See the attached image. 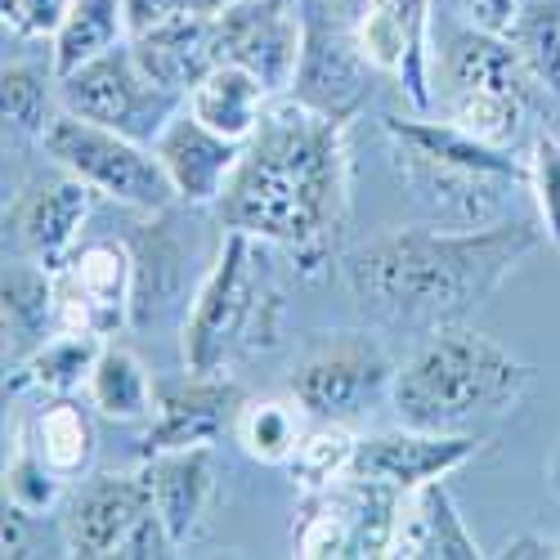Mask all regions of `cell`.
I'll return each instance as SVG.
<instances>
[{
    "label": "cell",
    "mask_w": 560,
    "mask_h": 560,
    "mask_svg": "<svg viewBox=\"0 0 560 560\" xmlns=\"http://www.w3.org/2000/svg\"><path fill=\"white\" fill-rule=\"evenodd\" d=\"M346 135V121L278 95L215 202L220 224L288 252L305 278H318L337 260L350 220Z\"/></svg>",
    "instance_id": "6da1fadb"
},
{
    "label": "cell",
    "mask_w": 560,
    "mask_h": 560,
    "mask_svg": "<svg viewBox=\"0 0 560 560\" xmlns=\"http://www.w3.org/2000/svg\"><path fill=\"white\" fill-rule=\"evenodd\" d=\"M542 229L525 220H498L480 229L412 224L368 238L346 260V288L363 318L404 337H431L462 328L511 278Z\"/></svg>",
    "instance_id": "7a4b0ae2"
},
{
    "label": "cell",
    "mask_w": 560,
    "mask_h": 560,
    "mask_svg": "<svg viewBox=\"0 0 560 560\" xmlns=\"http://www.w3.org/2000/svg\"><path fill=\"white\" fill-rule=\"evenodd\" d=\"M534 386V368L476 328H440L417 337L395 368V412L417 431H466L471 422L516 408Z\"/></svg>",
    "instance_id": "3957f363"
},
{
    "label": "cell",
    "mask_w": 560,
    "mask_h": 560,
    "mask_svg": "<svg viewBox=\"0 0 560 560\" xmlns=\"http://www.w3.org/2000/svg\"><path fill=\"white\" fill-rule=\"evenodd\" d=\"M283 288L269 260V243L243 229H229L207 269L194 310L184 318V368L189 372H229L238 359L273 350L283 337Z\"/></svg>",
    "instance_id": "277c9868"
},
{
    "label": "cell",
    "mask_w": 560,
    "mask_h": 560,
    "mask_svg": "<svg viewBox=\"0 0 560 560\" xmlns=\"http://www.w3.org/2000/svg\"><path fill=\"white\" fill-rule=\"evenodd\" d=\"M440 85V108L453 126L485 139L493 149H511L534 104V72L525 68L511 36L480 32L466 23H444L440 50L431 59Z\"/></svg>",
    "instance_id": "5b68a950"
},
{
    "label": "cell",
    "mask_w": 560,
    "mask_h": 560,
    "mask_svg": "<svg viewBox=\"0 0 560 560\" xmlns=\"http://www.w3.org/2000/svg\"><path fill=\"white\" fill-rule=\"evenodd\" d=\"M40 149L55 158V166L85 179L100 198H113L130 211L158 215L179 198L153 144H139V139L108 130L100 121H85L68 108L40 135Z\"/></svg>",
    "instance_id": "8992f818"
},
{
    "label": "cell",
    "mask_w": 560,
    "mask_h": 560,
    "mask_svg": "<svg viewBox=\"0 0 560 560\" xmlns=\"http://www.w3.org/2000/svg\"><path fill=\"white\" fill-rule=\"evenodd\" d=\"M301 19H305V45L288 95L318 117L350 126L368 108L377 77L386 72L363 55L354 32V5L341 10L337 0H301Z\"/></svg>",
    "instance_id": "52a82bcc"
},
{
    "label": "cell",
    "mask_w": 560,
    "mask_h": 560,
    "mask_svg": "<svg viewBox=\"0 0 560 560\" xmlns=\"http://www.w3.org/2000/svg\"><path fill=\"white\" fill-rule=\"evenodd\" d=\"M59 104L85 121H100L108 130L139 139V144H153L166 130V121L184 108V95L158 85L126 40L117 50L59 77Z\"/></svg>",
    "instance_id": "ba28073f"
},
{
    "label": "cell",
    "mask_w": 560,
    "mask_h": 560,
    "mask_svg": "<svg viewBox=\"0 0 560 560\" xmlns=\"http://www.w3.org/2000/svg\"><path fill=\"white\" fill-rule=\"evenodd\" d=\"M399 489L377 480L346 476L332 489L305 493L296 511V556L305 560H341V556H390V534L399 516Z\"/></svg>",
    "instance_id": "9c48e42d"
},
{
    "label": "cell",
    "mask_w": 560,
    "mask_h": 560,
    "mask_svg": "<svg viewBox=\"0 0 560 560\" xmlns=\"http://www.w3.org/2000/svg\"><path fill=\"white\" fill-rule=\"evenodd\" d=\"M390 386H395V359L386 354L382 341L363 332H337L323 346H314L288 382V390L314 422L350 417Z\"/></svg>",
    "instance_id": "30bf717a"
},
{
    "label": "cell",
    "mask_w": 560,
    "mask_h": 560,
    "mask_svg": "<svg viewBox=\"0 0 560 560\" xmlns=\"http://www.w3.org/2000/svg\"><path fill=\"white\" fill-rule=\"evenodd\" d=\"M55 323L59 332L117 337L135 323V256L121 243H81L55 269Z\"/></svg>",
    "instance_id": "8fae6325"
},
{
    "label": "cell",
    "mask_w": 560,
    "mask_h": 560,
    "mask_svg": "<svg viewBox=\"0 0 560 560\" xmlns=\"http://www.w3.org/2000/svg\"><path fill=\"white\" fill-rule=\"evenodd\" d=\"M305 45L301 0H229L215 14L220 63L252 68L269 95H288Z\"/></svg>",
    "instance_id": "7c38bea8"
},
{
    "label": "cell",
    "mask_w": 560,
    "mask_h": 560,
    "mask_svg": "<svg viewBox=\"0 0 560 560\" xmlns=\"http://www.w3.org/2000/svg\"><path fill=\"white\" fill-rule=\"evenodd\" d=\"M243 390L224 372H189L153 377V417L144 431V457L166 448H211L238 427Z\"/></svg>",
    "instance_id": "4fadbf2b"
},
{
    "label": "cell",
    "mask_w": 560,
    "mask_h": 560,
    "mask_svg": "<svg viewBox=\"0 0 560 560\" xmlns=\"http://www.w3.org/2000/svg\"><path fill=\"white\" fill-rule=\"evenodd\" d=\"M95 207V189L72 171L40 175L10 202L5 211V247L19 260H36L45 269H63L81 247V224Z\"/></svg>",
    "instance_id": "5bb4252c"
},
{
    "label": "cell",
    "mask_w": 560,
    "mask_h": 560,
    "mask_svg": "<svg viewBox=\"0 0 560 560\" xmlns=\"http://www.w3.org/2000/svg\"><path fill=\"white\" fill-rule=\"evenodd\" d=\"M480 448H485L480 435H466V431H417V427L399 422V431H382V435L359 440L354 462H350V476L377 480L386 489L408 493L417 485L448 480L457 466H466Z\"/></svg>",
    "instance_id": "9a60e30c"
},
{
    "label": "cell",
    "mask_w": 560,
    "mask_h": 560,
    "mask_svg": "<svg viewBox=\"0 0 560 560\" xmlns=\"http://www.w3.org/2000/svg\"><path fill=\"white\" fill-rule=\"evenodd\" d=\"M153 511V493L144 485V476H90L85 485H77L63 498V516H59V534L68 556L81 560H104V556H121L126 538L135 534V525Z\"/></svg>",
    "instance_id": "2e32d148"
},
{
    "label": "cell",
    "mask_w": 560,
    "mask_h": 560,
    "mask_svg": "<svg viewBox=\"0 0 560 560\" xmlns=\"http://www.w3.org/2000/svg\"><path fill=\"white\" fill-rule=\"evenodd\" d=\"M395 166H399L404 184L412 189V198L435 215V224L480 229V224L502 220V202L511 194V179L457 166V162H444V158H431V153H417L408 144H395Z\"/></svg>",
    "instance_id": "e0dca14e"
},
{
    "label": "cell",
    "mask_w": 560,
    "mask_h": 560,
    "mask_svg": "<svg viewBox=\"0 0 560 560\" xmlns=\"http://www.w3.org/2000/svg\"><path fill=\"white\" fill-rule=\"evenodd\" d=\"M243 149L247 144L211 130L207 121H198L189 113V104H184L166 121V130L153 139V153L162 158L175 194L198 202V207H215L220 202L224 184L233 179V171H238V162H243Z\"/></svg>",
    "instance_id": "ac0fdd59"
},
{
    "label": "cell",
    "mask_w": 560,
    "mask_h": 560,
    "mask_svg": "<svg viewBox=\"0 0 560 560\" xmlns=\"http://www.w3.org/2000/svg\"><path fill=\"white\" fill-rule=\"evenodd\" d=\"M149 493H153V506L171 534L175 547H189L211 506H215V485H220V471H215V453L202 444V448H166V453H149L144 466H139Z\"/></svg>",
    "instance_id": "d6986e66"
},
{
    "label": "cell",
    "mask_w": 560,
    "mask_h": 560,
    "mask_svg": "<svg viewBox=\"0 0 560 560\" xmlns=\"http://www.w3.org/2000/svg\"><path fill=\"white\" fill-rule=\"evenodd\" d=\"M390 556H408V560H480L489 551L471 538V529H466V521H462L453 493L444 489V480H431V485H417V489H408L399 498Z\"/></svg>",
    "instance_id": "ffe728a7"
},
{
    "label": "cell",
    "mask_w": 560,
    "mask_h": 560,
    "mask_svg": "<svg viewBox=\"0 0 560 560\" xmlns=\"http://www.w3.org/2000/svg\"><path fill=\"white\" fill-rule=\"evenodd\" d=\"M130 50L158 85H166V90H175V95L189 100V90L220 63L215 14H184V19H171V23H158L149 32L130 36Z\"/></svg>",
    "instance_id": "44dd1931"
},
{
    "label": "cell",
    "mask_w": 560,
    "mask_h": 560,
    "mask_svg": "<svg viewBox=\"0 0 560 560\" xmlns=\"http://www.w3.org/2000/svg\"><path fill=\"white\" fill-rule=\"evenodd\" d=\"M0 318H5V372L27 363L59 332L55 323V269L36 260H5L0 273Z\"/></svg>",
    "instance_id": "7402d4cb"
},
{
    "label": "cell",
    "mask_w": 560,
    "mask_h": 560,
    "mask_svg": "<svg viewBox=\"0 0 560 560\" xmlns=\"http://www.w3.org/2000/svg\"><path fill=\"white\" fill-rule=\"evenodd\" d=\"M55 476L63 480H85L90 462H95V417H90L72 395H45L27 427L19 435Z\"/></svg>",
    "instance_id": "603a6c76"
},
{
    "label": "cell",
    "mask_w": 560,
    "mask_h": 560,
    "mask_svg": "<svg viewBox=\"0 0 560 560\" xmlns=\"http://www.w3.org/2000/svg\"><path fill=\"white\" fill-rule=\"evenodd\" d=\"M278 95H269V85L243 68V63H215L194 90H189V113L198 121H207L211 130L238 139V144H247V139L256 135L265 108L273 104Z\"/></svg>",
    "instance_id": "cb8c5ba5"
},
{
    "label": "cell",
    "mask_w": 560,
    "mask_h": 560,
    "mask_svg": "<svg viewBox=\"0 0 560 560\" xmlns=\"http://www.w3.org/2000/svg\"><path fill=\"white\" fill-rule=\"evenodd\" d=\"M104 346L108 341L95 337V332H55L27 363L10 368L5 390L10 395H23V390H36V395H77L90 382V372H95Z\"/></svg>",
    "instance_id": "d4e9b609"
},
{
    "label": "cell",
    "mask_w": 560,
    "mask_h": 560,
    "mask_svg": "<svg viewBox=\"0 0 560 560\" xmlns=\"http://www.w3.org/2000/svg\"><path fill=\"white\" fill-rule=\"evenodd\" d=\"M126 40H130L126 0H72L68 19L50 36V72L68 77L81 63L117 50V45H126Z\"/></svg>",
    "instance_id": "484cf974"
},
{
    "label": "cell",
    "mask_w": 560,
    "mask_h": 560,
    "mask_svg": "<svg viewBox=\"0 0 560 560\" xmlns=\"http://www.w3.org/2000/svg\"><path fill=\"white\" fill-rule=\"evenodd\" d=\"M90 408L108 422H149L153 417V377L126 346H104L95 372L85 382Z\"/></svg>",
    "instance_id": "4316f807"
},
{
    "label": "cell",
    "mask_w": 560,
    "mask_h": 560,
    "mask_svg": "<svg viewBox=\"0 0 560 560\" xmlns=\"http://www.w3.org/2000/svg\"><path fill=\"white\" fill-rule=\"evenodd\" d=\"M305 408L292 399H252L243 404L238 412V427H233V435H238L243 453L252 462H265V466H288L296 444L305 440Z\"/></svg>",
    "instance_id": "83f0119b"
},
{
    "label": "cell",
    "mask_w": 560,
    "mask_h": 560,
    "mask_svg": "<svg viewBox=\"0 0 560 560\" xmlns=\"http://www.w3.org/2000/svg\"><path fill=\"white\" fill-rule=\"evenodd\" d=\"M511 45L521 50L538 90L560 100V0H525L511 27Z\"/></svg>",
    "instance_id": "f1b7e54d"
},
{
    "label": "cell",
    "mask_w": 560,
    "mask_h": 560,
    "mask_svg": "<svg viewBox=\"0 0 560 560\" xmlns=\"http://www.w3.org/2000/svg\"><path fill=\"white\" fill-rule=\"evenodd\" d=\"M0 104H5V121L19 135L40 139L45 130H50V121L63 113V104H59V77L55 72L40 77L27 63H5V72H0Z\"/></svg>",
    "instance_id": "f546056e"
},
{
    "label": "cell",
    "mask_w": 560,
    "mask_h": 560,
    "mask_svg": "<svg viewBox=\"0 0 560 560\" xmlns=\"http://www.w3.org/2000/svg\"><path fill=\"white\" fill-rule=\"evenodd\" d=\"M354 448L359 440L337 427V422H318L305 431V440L296 444L288 471L292 480L301 485V493H318V489H332L337 480L350 476V462H354Z\"/></svg>",
    "instance_id": "4dcf8cb0"
},
{
    "label": "cell",
    "mask_w": 560,
    "mask_h": 560,
    "mask_svg": "<svg viewBox=\"0 0 560 560\" xmlns=\"http://www.w3.org/2000/svg\"><path fill=\"white\" fill-rule=\"evenodd\" d=\"M63 489L68 480L55 476L23 440H19V453L14 462L5 466V506H19L23 516H40V511H55L63 502Z\"/></svg>",
    "instance_id": "1f68e13d"
},
{
    "label": "cell",
    "mask_w": 560,
    "mask_h": 560,
    "mask_svg": "<svg viewBox=\"0 0 560 560\" xmlns=\"http://www.w3.org/2000/svg\"><path fill=\"white\" fill-rule=\"evenodd\" d=\"M529 189L542 215V233L547 243L560 252V139L556 135H538L534 153H529Z\"/></svg>",
    "instance_id": "d6a6232c"
},
{
    "label": "cell",
    "mask_w": 560,
    "mask_h": 560,
    "mask_svg": "<svg viewBox=\"0 0 560 560\" xmlns=\"http://www.w3.org/2000/svg\"><path fill=\"white\" fill-rule=\"evenodd\" d=\"M72 0H0V19H5V32L23 36V40H40L55 36L59 23L68 19Z\"/></svg>",
    "instance_id": "836d02e7"
},
{
    "label": "cell",
    "mask_w": 560,
    "mask_h": 560,
    "mask_svg": "<svg viewBox=\"0 0 560 560\" xmlns=\"http://www.w3.org/2000/svg\"><path fill=\"white\" fill-rule=\"evenodd\" d=\"M440 5L448 10L453 23H466V27H480V32L511 36V27H516L525 0H440Z\"/></svg>",
    "instance_id": "e575fe53"
},
{
    "label": "cell",
    "mask_w": 560,
    "mask_h": 560,
    "mask_svg": "<svg viewBox=\"0 0 560 560\" xmlns=\"http://www.w3.org/2000/svg\"><path fill=\"white\" fill-rule=\"evenodd\" d=\"M224 5L229 0H126V19H130V36H139L184 14H220Z\"/></svg>",
    "instance_id": "d590c367"
},
{
    "label": "cell",
    "mask_w": 560,
    "mask_h": 560,
    "mask_svg": "<svg viewBox=\"0 0 560 560\" xmlns=\"http://www.w3.org/2000/svg\"><path fill=\"white\" fill-rule=\"evenodd\" d=\"M390 5L408 19V27L422 36V40H431V14H435V0H390Z\"/></svg>",
    "instance_id": "8d00e7d4"
},
{
    "label": "cell",
    "mask_w": 560,
    "mask_h": 560,
    "mask_svg": "<svg viewBox=\"0 0 560 560\" xmlns=\"http://www.w3.org/2000/svg\"><path fill=\"white\" fill-rule=\"evenodd\" d=\"M498 556H556V542H542V538H511Z\"/></svg>",
    "instance_id": "74e56055"
},
{
    "label": "cell",
    "mask_w": 560,
    "mask_h": 560,
    "mask_svg": "<svg viewBox=\"0 0 560 560\" xmlns=\"http://www.w3.org/2000/svg\"><path fill=\"white\" fill-rule=\"evenodd\" d=\"M547 480H551V489H556V498H560V448H556V457H551V466H547Z\"/></svg>",
    "instance_id": "f35d334b"
},
{
    "label": "cell",
    "mask_w": 560,
    "mask_h": 560,
    "mask_svg": "<svg viewBox=\"0 0 560 560\" xmlns=\"http://www.w3.org/2000/svg\"><path fill=\"white\" fill-rule=\"evenodd\" d=\"M556 556H560V538H556Z\"/></svg>",
    "instance_id": "ab89813d"
}]
</instances>
